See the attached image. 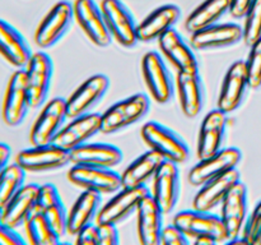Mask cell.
<instances>
[{
	"instance_id": "cell-36",
	"label": "cell",
	"mask_w": 261,
	"mask_h": 245,
	"mask_svg": "<svg viewBox=\"0 0 261 245\" xmlns=\"http://www.w3.org/2000/svg\"><path fill=\"white\" fill-rule=\"evenodd\" d=\"M244 42L252 46L261 38V0H254L249 12L245 15Z\"/></svg>"
},
{
	"instance_id": "cell-47",
	"label": "cell",
	"mask_w": 261,
	"mask_h": 245,
	"mask_svg": "<svg viewBox=\"0 0 261 245\" xmlns=\"http://www.w3.org/2000/svg\"><path fill=\"white\" fill-rule=\"evenodd\" d=\"M60 245H71V244H69V242H61Z\"/></svg>"
},
{
	"instance_id": "cell-43",
	"label": "cell",
	"mask_w": 261,
	"mask_h": 245,
	"mask_svg": "<svg viewBox=\"0 0 261 245\" xmlns=\"http://www.w3.org/2000/svg\"><path fill=\"white\" fill-rule=\"evenodd\" d=\"M254 0H229V14L233 18H245Z\"/></svg>"
},
{
	"instance_id": "cell-23",
	"label": "cell",
	"mask_w": 261,
	"mask_h": 245,
	"mask_svg": "<svg viewBox=\"0 0 261 245\" xmlns=\"http://www.w3.org/2000/svg\"><path fill=\"white\" fill-rule=\"evenodd\" d=\"M40 186L35 183L25 184L3 208L0 221L13 229L25 226L28 219L36 213Z\"/></svg>"
},
{
	"instance_id": "cell-13",
	"label": "cell",
	"mask_w": 261,
	"mask_h": 245,
	"mask_svg": "<svg viewBox=\"0 0 261 245\" xmlns=\"http://www.w3.org/2000/svg\"><path fill=\"white\" fill-rule=\"evenodd\" d=\"M142 74L153 100L161 105L171 101L175 91L172 76L162 56L155 51L145 54L142 60Z\"/></svg>"
},
{
	"instance_id": "cell-27",
	"label": "cell",
	"mask_w": 261,
	"mask_h": 245,
	"mask_svg": "<svg viewBox=\"0 0 261 245\" xmlns=\"http://www.w3.org/2000/svg\"><path fill=\"white\" fill-rule=\"evenodd\" d=\"M122 161V151L109 143H86L70 152V163L112 168Z\"/></svg>"
},
{
	"instance_id": "cell-28",
	"label": "cell",
	"mask_w": 261,
	"mask_h": 245,
	"mask_svg": "<svg viewBox=\"0 0 261 245\" xmlns=\"http://www.w3.org/2000/svg\"><path fill=\"white\" fill-rule=\"evenodd\" d=\"M239 181H241V179L237 168L208 181L201 185L196 193L193 201V208L203 212H212L214 208L221 206L232 186L236 185Z\"/></svg>"
},
{
	"instance_id": "cell-14",
	"label": "cell",
	"mask_w": 261,
	"mask_h": 245,
	"mask_svg": "<svg viewBox=\"0 0 261 245\" xmlns=\"http://www.w3.org/2000/svg\"><path fill=\"white\" fill-rule=\"evenodd\" d=\"M242 158V153L236 147L222 148L216 155L199 161L189 173V183L193 186L204 185L208 181L228 173L237 167Z\"/></svg>"
},
{
	"instance_id": "cell-45",
	"label": "cell",
	"mask_w": 261,
	"mask_h": 245,
	"mask_svg": "<svg viewBox=\"0 0 261 245\" xmlns=\"http://www.w3.org/2000/svg\"><path fill=\"white\" fill-rule=\"evenodd\" d=\"M218 242L214 241L212 239H206V237H201V239L194 240V245H217Z\"/></svg>"
},
{
	"instance_id": "cell-40",
	"label": "cell",
	"mask_w": 261,
	"mask_h": 245,
	"mask_svg": "<svg viewBox=\"0 0 261 245\" xmlns=\"http://www.w3.org/2000/svg\"><path fill=\"white\" fill-rule=\"evenodd\" d=\"M0 245H27L17 229L8 226L0 221Z\"/></svg>"
},
{
	"instance_id": "cell-33",
	"label": "cell",
	"mask_w": 261,
	"mask_h": 245,
	"mask_svg": "<svg viewBox=\"0 0 261 245\" xmlns=\"http://www.w3.org/2000/svg\"><path fill=\"white\" fill-rule=\"evenodd\" d=\"M229 13V0H205L189 14L185 28L189 33H195L212 27Z\"/></svg>"
},
{
	"instance_id": "cell-10",
	"label": "cell",
	"mask_w": 261,
	"mask_h": 245,
	"mask_svg": "<svg viewBox=\"0 0 261 245\" xmlns=\"http://www.w3.org/2000/svg\"><path fill=\"white\" fill-rule=\"evenodd\" d=\"M15 162L25 173H47L70 163V152L58 147L54 143L32 145L20 151L15 157Z\"/></svg>"
},
{
	"instance_id": "cell-24",
	"label": "cell",
	"mask_w": 261,
	"mask_h": 245,
	"mask_svg": "<svg viewBox=\"0 0 261 245\" xmlns=\"http://www.w3.org/2000/svg\"><path fill=\"white\" fill-rule=\"evenodd\" d=\"M176 91L182 114L186 117L198 116L205 101V89L199 71H178Z\"/></svg>"
},
{
	"instance_id": "cell-9",
	"label": "cell",
	"mask_w": 261,
	"mask_h": 245,
	"mask_svg": "<svg viewBox=\"0 0 261 245\" xmlns=\"http://www.w3.org/2000/svg\"><path fill=\"white\" fill-rule=\"evenodd\" d=\"M31 109L24 69H17L10 77L3 99L2 116L5 125L17 128L24 121Z\"/></svg>"
},
{
	"instance_id": "cell-22",
	"label": "cell",
	"mask_w": 261,
	"mask_h": 245,
	"mask_svg": "<svg viewBox=\"0 0 261 245\" xmlns=\"http://www.w3.org/2000/svg\"><path fill=\"white\" fill-rule=\"evenodd\" d=\"M163 226V212L152 194H148L137 209L138 239L140 245H161Z\"/></svg>"
},
{
	"instance_id": "cell-4",
	"label": "cell",
	"mask_w": 261,
	"mask_h": 245,
	"mask_svg": "<svg viewBox=\"0 0 261 245\" xmlns=\"http://www.w3.org/2000/svg\"><path fill=\"white\" fill-rule=\"evenodd\" d=\"M74 20L73 4L68 0L56 3L47 13L35 32V42L40 48H50L65 36Z\"/></svg>"
},
{
	"instance_id": "cell-39",
	"label": "cell",
	"mask_w": 261,
	"mask_h": 245,
	"mask_svg": "<svg viewBox=\"0 0 261 245\" xmlns=\"http://www.w3.org/2000/svg\"><path fill=\"white\" fill-rule=\"evenodd\" d=\"M161 245H190V241L189 237L173 225H168L163 230Z\"/></svg>"
},
{
	"instance_id": "cell-25",
	"label": "cell",
	"mask_w": 261,
	"mask_h": 245,
	"mask_svg": "<svg viewBox=\"0 0 261 245\" xmlns=\"http://www.w3.org/2000/svg\"><path fill=\"white\" fill-rule=\"evenodd\" d=\"M181 15L180 8L176 4H165L158 7L138 24L137 35L139 42L149 43L160 40L166 32L172 30Z\"/></svg>"
},
{
	"instance_id": "cell-21",
	"label": "cell",
	"mask_w": 261,
	"mask_h": 245,
	"mask_svg": "<svg viewBox=\"0 0 261 245\" xmlns=\"http://www.w3.org/2000/svg\"><path fill=\"white\" fill-rule=\"evenodd\" d=\"M227 130V114L219 109L212 110L205 115L199 129L196 153L199 160L216 155L223 148Z\"/></svg>"
},
{
	"instance_id": "cell-17",
	"label": "cell",
	"mask_w": 261,
	"mask_h": 245,
	"mask_svg": "<svg viewBox=\"0 0 261 245\" xmlns=\"http://www.w3.org/2000/svg\"><path fill=\"white\" fill-rule=\"evenodd\" d=\"M219 217L226 227L228 240L240 237L247 217V186L242 181L232 186L223 199Z\"/></svg>"
},
{
	"instance_id": "cell-3",
	"label": "cell",
	"mask_w": 261,
	"mask_h": 245,
	"mask_svg": "<svg viewBox=\"0 0 261 245\" xmlns=\"http://www.w3.org/2000/svg\"><path fill=\"white\" fill-rule=\"evenodd\" d=\"M150 107L149 97L144 93H137L112 105L102 114L101 133L115 134L130 125L142 120Z\"/></svg>"
},
{
	"instance_id": "cell-7",
	"label": "cell",
	"mask_w": 261,
	"mask_h": 245,
	"mask_svg": "<svg viewBox=\"0 0 261 245\" xmlns=\"http://www.w3.org/2000/svg\"><path fill=\"white\" fill-rule=\"evenodd\" d=\"M24 73L31 109H38L47 100L54 74L53 60L43 51L35 53L25 65Z\"/></svg>"
},
{
	"instance_id": "cell-31",
	"label": "cell",
	"mask_w": 261,
	"mask_h": 245,
	"mask_svg": "<svg viewBox=\"0 0 261 245\" xmlns=\"http://www.w3.org/2000/svg\"><path fill=\"white\" fill-rule=\"evenodd\" d=\"M36 212L41 213L47 219V222L58 232L59 236L61 237L66 234L68 212L54 184H43L40 186Z\"/></svg>"
},
{
	"instance_id": "cell-34",
	"label": "cell",
	"mask_w": 261,
	"mask_h": 245,
	"mask_svg": "<svg viewBox=\"0 0 261 245\" xmlns=\"http://www.w3.org/2000/svg\"><path fill=\"white\" fill-rule=\"evenodd\" d=\"M30 245H60V236L41 213L36 212L25 224Z\"/></svg>"
},
{
	"instance_id": "cell-16",
	"label": "cell",
	"mask_w": 261,
	"mask_h": 245,
	"mask_svg": "<svg viewBox=\"0 0 261 245\" xmlns=\"http://www.w3.org/2000/svg\"><path fill=\"white\" fill-rule=\"evenodd\" d=\"M101 125L102 115L96 112L74 117L70 122L64 125L53 143L68 152H71L79 145L86 144L97 133H101Z\"/></svg>"
},
{
	"instance_id": "cell-18",
	"label": "cell",
	"mask_w": 261,
	"mask_h": 245,
	"mask_svg": "<svg viewBox=\"0 0 261 245\" xmlns=\"http://www.w3.org/2000/svg\"><path fill=\"white\" fill-rule=\"evenodd\" d=\"M180 171L177 163L165 161L153 178L152 197L162 209L163 214H170L180 198Z\"/></svg>"
},
{
	"instance_id": "cell-15",
	"label": "cell",
	"mask_w": 261,
	"mask_h": 245,
	"mask_svg": "<svg viewBox=\"0 0 261 245\" xmlns=\"http://www.w3.org/2000/svg\"><path fill=\"white\" fill-rule=\"evenodd\" d=\"M109 87L110 79L105 74H94L86 79L69 99H66L69 119L89 114V111L103 99Z\"/></svg>"
},
{
	"instance_id": "cell-46",
	"label": "cell",
	"mask_w": 261,
	"mask_h": 245,
	"mask_svg": "<svg viewBox=\"0 0 261 245\" xmlns=\"http://www.w3.org/2000/svg\"><path fill=\"white\" fill-rule=\"evenodd\" d=\"M224 245H247V242L245 241L241 236H240V237H236V239L227 240L226 244Z\"/></svg>"
},
{
	"instance_id": "cell-30",
	"label": "cell",
	"mask_w": 261,
	"mask_h": 245,
	"mask_svg": "<svg viewBox=\"0 0 261 245\" xmlns=\"http://www.w3.org/2000/svg\"><path fill=\"white\" fill-rule=\"evenodd\" d=\"M161 51L178 71H199L198 59L182 36L172 28L158 40Z\"/></svg>"
},
{
	"instance_id": "cell-2",
	"label": "cell",
	"mask_w": 261,
	"mask_h": 245,
	"mask_svg": "<svg viewBox=\"0 0 261 245\" xmlns=\"http://www.w3.org/2000/svg\"><path fill=\"white\" fill-rule=\"evenodd\" d=\"M142 138L149 150L160 153L166 161L184 163L190 156V148L182 137L175 130L157 121H149L143 125Z\"/></svg>"
},
{
	"instance_id": "cell-11",
	"label": "cell",
	"mask_w": 261,
	"mask_h": 245,
	"mask_svg": "<svg viewBox=\"0 0 261 245\" xmlns=\"http://www.w3.org/2000/svg\"><path fill=\"white\" fill-rule=\"evenodd\" d=\"M68 180L83 190L98 194L117 193L122 188L121 175L106 167L73 165L68 173Z\"/></svg>"
},
{
	"instance_id": "cell-44",
	"label": "cell",
	"mask_w": 261,
	"mask_h": 245,
	"mask_svg": "<svg viewBox=\"0 0 261 245\" xmlns=\"http://www.w3.org/2000/svg\"><path fill=\"white\" fill-rule=\"evenodd\" d=\"M10 156H12V150L9 145L5 143H0V174L9 165Z\"/></svg>"
},
{
	"instance_id": "cell-35",
	"label": "cell",
	"mask_w": 261,
	"mask_h": 245,
	"mask_svg": "<svg viewBox=\"0 0 261 245\" xmlns=\"http://www.w3.org/2000/svg\"><path fill=\"white\" fill-rule=\"evenodd\" d=\"M25 171L17 162L9 163L0 174V208H4L10 199L25 185Z\"/></svg>"
},
{
	"instance_id": "cell-5",
	"label": "cell",
	"mask_w": 261,
	"mask_h": 245,
	"mask_svg": "<svg viewBox=\"0 0 261 245\" xmlns=\"http://www.w3.org/2000/svg\"><path fill=\"white\" fill-rule=\"evenodd\" d=\"M150 194L147 186L121 188L106 204L101 207L97 216V226H116L133 213H137L140 202Z\"/></svg>"
},
{
	"instance_id": "cell-12",
	"label": "cell",
	"mask_w": 261,
	"mask_h": 245,
	"mask_svg": "<svg viewBox=\"0 0 261 245\" xmlns=\"http://www.w3.org/2000/svg\"><path fill=\"white\" fill-rule=\"evenodd\" d=\"M74 20L93 45L107 47L112 36L105 22L103 13L94 0H75L73 3Z\"/></svg>"
},
{
	"instance_id": "cell-26",
	"label": "cell",
	"mask_w": 261,
	"mask_h": 245,
	"mask_svg": "<svg viewBox=\"0 0 261 245\" xmlns=\"http://www.w3.org/2000/svg\"><path fill=\"white\" fill-rule=\"evenodd\" d=\"M33 53L24 36L9 22L0 19V56L17 69H24Z\"/></svg>"
},
{
	"instance_id": "cell-20",
	"label": "cell",
	"mask_w": 261,
	"mask_h": 245,
	"mask_svg": "<svg viewBox=\"0 0 261 245\" xmlns=\"http://www.w3.org/2000/svg\"><path fill=\"white\" fill-rule=\"evenodd\" d=\"M244 41V28L237 23H217L191 35L190 43L195 50H216L237 45Z\"/></svg>"
},
{
	"instance_id": "cell-48",
	"label": "cell",
	"mask_w": 261,
	"mask_h": 245,
	"mask_svg": "<svg viewBox=\"0 0 261 245\" xmlns=\"http://www.w3.org/2000/svg\"><path fill=\"white\" fill-rule=\"evenodd\" d=\"M2 214H3V209L0 208V219H2Z\"/></svg>"
},
{
	"instance_id": "cell-19",
	"label": "cell",
	"mask_w": 261,
	"mask_h": 245,
	"mask_svg": "<svg viewBox=\"0 0 261 245\" xmlns=\"http://www.w3.org/2000/svg\"><path fill=\"white\" fill-rule=\"evenodd\" d=\"M249 87L246 63L237 60L232 64L224 76L218 97V109L224 114H231L241 106Z\"/></svg>"
},
{
	"instance_id": "cell-38",
	"label": "cell",
	"mask_w": 261,
	"mask_h": 245,
	"mask_svg": "<svg viewBox=\"0 0 261 245\" xmlns=\"http://www.w3.org/2000/svg\"><path fill=\"white\" fill-rule=\"evenodd\" d=\"M241 237L247 245H261V201L246 219Z\"/></svg>"
},
{
	"instance_id": "cell-37",
	"label": "cell",
	"mask_w": 261,
	"mask_h": 245,
	"mask_svg": "<svg viewBox=\"0 0 261 245\" xmlns=\"http://www.w3.org/2000/svg\"><path fill=\"white\" fill-rule=\"evenodd\" d=\"M246 71L249 87L257 89L261 87V38L254 45L250 46V54L247 56Z\"/></svg>"
},
{
	"instance_id": "cell-8",
	"label": "cell",
	"mask_w": 261,
	"mask_h": 245,
	"mask_svg": "<svg viewBox=\"0 0 261 245\" xmlns=\"http://www.w3.org/2000/svg\"><path fill=\"white\" fill-rule=\"evenodd\" d=\"M101 10L112 38L122 47L132 48L137 45L138 24L121 0H102Z\"/></svg>"
},
{
	"instance_id": "cell-6",
	"label": "cell",
	"mask_w": 261,
	"mask_h": 245,
	"mask_svg": "<svg viewBox=\"0 0 261 245\" xmlns=\"http://www.w3.org/2000/svg\"><path fill=\"white\" fill-rule=\"evenodd\" d=\"M66 119H68V111H66L65 99L55 97L46 102L31 128V144L45 145L53 143L58 133L65 125Z\"/></svg>"
},
{
	"instance_id": "cell-41",
	"label": "cell",
	"mask_w": 261,
	"mask_h": 245,
	"mask_svg": "<svg viewBox=\"0 0 261 245\" xmlns=\"http://www.w3.org/2000/svg\"><path fill=\"white\" fill-rule=\"evenodd\" d=\"M97 245H120L119 231L116 226H97Z\"/></svg>"
},
{
	"instance_id": "cell-32",
	"label": "cell",
	"mask_w": 261,
	"mask_h": 245,
	"mask_svg": "<svg viewBox=\"0 0 261 245\" xmlns=\"http://www.w3.org/2000/svg\"><path fill=\"white\" fill-rule=\"evenodd\" d=\"M160 153L149 150L133 161L121 174L122 188H139L154 178L158 168L165 162Z\"/></svg>"
},
{
	"instance_id": "cell-29",
	"label": "cell",
	"mask_w": 261,
	"mask_h": 245,
	"mask_svg": "<svg viewBox=\"0 0 261 245\" xmlns=\"http://www.w3.org/2000/svg\"><path fill=\"white\" fill-rule=\"evenodd\" d=\"M101 194L83 190V193L76 198L70 211L68 212L66 234L76 236L84 229L93 225L101 209Z\"/></svg>"
},
{
	"instance_id": "cell-1",
	"label": "cell",
	"mask_w": 261,
	"mask_h": 245,
	"mask_svg": "<svg viewBox=\"0 0 261 245\" xmlns=\"http://www.w3.org/2000/svg\"><path fill=\"white\" fill-rule=\"evenodd\" d=\"M172 225L185 234L189 239H212L223 242L228 240L226 227L218 214L198 209H186L175 214Z\"/></svg>"
},
{
	"instance_id": "cell-42",
	"label": "cell",
	"mask_w": 261,
	"mask_h": 245,
	"mask_svg": "<svg viewBox=\"0 0 261 245\" xmlns=\"http://www.w3.org/2000/svg\"><path fill=\"white\" fill-rule=\"evenodd\" d=\"M97 235H98L97 225H91L76 235L74 245H97Z\"/></svg>"
}]
</instances>
